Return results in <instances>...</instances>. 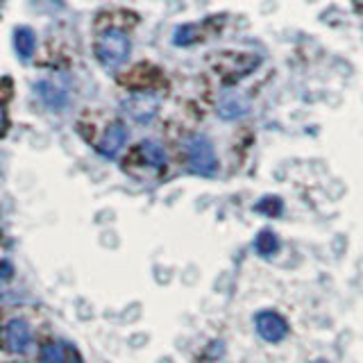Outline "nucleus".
I'll use <instances>...</instances> for the list:
<instances>
[{
  "label": "nucleus",
  "mask_w": 363,
  "mask_h": 363,
  "mask_svg": "<svg viewBox=\"0 0 363 363\" xmlns=\"http://www.w3.org/2000/svg\"><path fill=\"white\" fill-rule=\"evenodd\" d=\"M130 50H132V41L121 30L102 32L96 43V55L105 68H116L118 64H123L130 57Z\"/></svg>",
  "instance_id": "1"
},
{
  "label": "nucleus",
  "mask_w": 363,
  "mask_h": 363,
  "mask_svg": "<svg viewBox=\"0 0 363 363\" xmlns=\"http://www.w3.org/2000/svg\"><path fill=\"white\" fill-rule=\"evenodd\" d=\"M189 170L202 177H211L218 170L216 150L207 136H193L189 141Z\"/></svg>",
  "instance_id": "2"
},
{
  "label": "nucleus",
  "mask_w": 363,
  "mask_h": 363,
  "mask_svg": "<svg viewBox=\"0 0 363 363\" xmlns=\"http://www.w3.org/2000/svg\"><path fill=\"white\" fill-rule=\"evenodd\" d=\"M257 334L266 340V343H279L284 336L289 334V323L277 311H261L255 318Z\"/></svg>",
  "instance_id": "3"
},
{
  "label": "nucleus",
  "mask_w": 363,
  "mask_h": 363,
  "mask_svg": "<svg viewBox=\"0 0 363 363\" xmlns=\"http://www.w3.org/2000/svg\"><path fill=\"white\" fill-rule=\"evenodd\" d=\"M123 109L136 123H150L159 111V98L152 94H134L125 100Z\"/></svg>",
  "instance_id": "4"
},
{
  "label": "nucleus",
  "mask_w": 363,
  "mask_h": 363,
  "mask_svg": "<svg viewBox=\"0 0 363 363\" xmlns=\"http://www.w3.org/2000/svg\"><path fill=\"white\" fill-rule=\"evenodd\" d=\"M5 343L11 352H16V354H23V352H28V347L32 345V329L26 320H21V318H14V320H9L7 327H5Z\"/></svg>",
  "instance_id": "5"
},
{
  "label": "nucleus",
  "mask_w": 363,
  "mask_h": 363,
  "mask_svg": "<svg viewBox=\"0 0 363 363\" xmlns=\"http://www.w3.org/2000/svg\"><path fill=\"white\" fill-rule=\"evenodd\" d=\"M247 111H250V100L243 94H238V91H227L218 100V113L227 121L241 118Z\"/></svg>",
  "instance_id": "6"
},
{
  "label": "nucleus",
  "mask_w": 363,
  "mask_h": 363,
  "mask_svg": "<svg viewBox=\"0 0 363 363\" xmlns=\"http://www.w3.org/2000/svg\"><path fill=\"white\" fill-rule=\"evenodd\" d=\"M128 141V128H125L123 123H111L109 128L105 130L100 139V145L98 150L105 155V157H113L121 152V147Z\"/></svg>",
  "instance_id": "7"
},
{
  "label": "nucleus",
  "mask_w": 363,
  "mask_h": 363,
  "mask_svg": "<svg viewBox=\"0 0 363 363\" xmlns=\"http://www.w3.org/2000/svg\"><path fill=\"white\" fill-rule=\"evenodd\" d=\"M37 94L43 100V105L52 109V111H64L68 107V96L64 94V89L55 86L50 82H39L37 84Z\"/></svg>",
  "instance_id": "8"
},
{
  "label": "nucleus",
  "mask_w": 363,
  "mask_h": 363,
  "mask_svg": "<svg viewBox=\"0 0 363 363\" xmlns=\"http://www.w3.org/2000/svg\"><path fill=\"white\" fill-rule=\"evenodd\" d=\"M14 48L23 62L32 60L34 48H37V37H34V32L30 28H18L14 32Z\"/></svg>",
  "instance_id": "9"
},
{
  "label": "nucleus",
  "mask_w": 363,
  "mask_h": 363,
  "mask_svg": "<svg viewBox=\"0 0 363 363\" xmlns=\"http://www.w3.org/2000/svg\"><path fill=\"white\" fill-rule=\"evenodd\" d=\"M139 152H141V157H143V162H145V164H150V166L162 168V166L166 164L164 147L159 145L157 141H143L141 147H139Z\"/></svg>",
  "instance_id": "10"
},
{
  "label": "nucleus",
  "mask_w": 363,
  "mask_h": 363,
  "mask_svg": "<svg viewBox=\"0 0 363 363\" xmlns=\"http://www.w3.org/2000/svg\"><path fill=\"white\" fill-rule=\"evenodd\" d=\"M257 252L261 255V257H270V255H275L277 252V247H279V241H277V236L272 234L270 230H266V232H261L259 236H257Z\"/></svg>",
  "instance_id": "11"
},
{
  "label": "nucleus",
  "mask_w": 363,
  "mask_h": 363,
  "mask_svg": "<svg viewBox=\"0 0 363 363\" xmlns=\"http://www.w3.org/2000/svg\"><path fill=\"white\" fill-rule=\"evenodd\" d=\"M41 363H66L64 347L60 343H48L41 350Z\"/></svg>",
  "instance_id": "12"
},
{
  "label": "nucleus",
  "mask_w": 363,
  "mask_h": 363,
  "mask_svg": "<svg viewBox=\"0 0 363 363\" xmlns=\"http://www.w3.org/2000/svg\"><path fill=\"white\" fill-rule=\"evenodd\" d=\"M193 30H196V28H191V26L179 28V30H177V34H175V43H179V45L191 43V41H193V37H196V32H193Z\"/></svg>",
  "instance_id": "13"
},
{
  "label": "nucleus",
  "mask_w": 363,
  "mask_h": 363,
  "mask_svg": "<svg viewBox=\"0 0 363 363\" xmlns=\"http://www.w3.org/2000/svg\"><path fill=\"white\" fill-rule=\"evenodd\" d=\"M11 275H14V268H11V264H9V261H3V259H0V281L9 279Z\"/></svg>",
  "instance_id": "14"
},
{
  "label": "nucleus",
  "mask_w": 363,
  "mask_h": 363,
  "mask_svg": "<svg viewBox=\"0 0 363 363\" xmlns=\"http://www.w3.org/2000/svg\"><path fill=\"white\" fill-rule=\"evenodd\" d=\"M7 132V113L3 109V105H0V136H3Z\"/></svg>",
  "instance_id": "15"
},
{
  "label": "nucleus",
  "mask_w": 363,
  "mask_h": 363,
  "mask_svg": "<svg viewBox=\"0 0 363 363\" xmlns=\"http://www.w3.org/2000/svg\"><path fill=\"white\" fill-rule=\"evenodd\" d=\"M66 363H79V359H71V361H66Z\"/></svg>",
  "instance_id": "16"
},
{
  "label": "nucleus",
  "mask_w": 363,
  "mask_h": 363,
  "mask_svg": "<svg viewBox=\"0 0 363 363\" xmlns=\"http://www.w3.org/2000/svg\"><path fill=\"white\" fill-rule=\"evenodd\" d=\"M315 363H327V361H323V359H320V361H315Z\"/></svg>",
  "instance_id": "17"
},
{
  "label": "nucleus",
  "mask_w": 363,
  "mask_h": 363,
  "mask_svg": "<svg viewBox=\"0 0 363 363\" xmlns=\"http://www.w3.org/2000/svg\"><path fill=\"white\" fill-rule=\"evenodd\" d=\"M357 3H361V5H363V0H357Z\"/></svg>",
  "instance_id": "18"
}]
</instances>
